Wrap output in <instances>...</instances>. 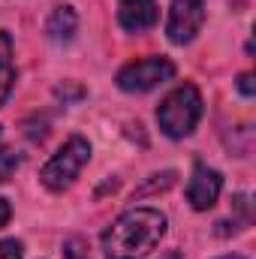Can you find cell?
Here are the masks:
<instances>
[{"instance_id":"6da1fadb","label":"cell","mask_w":256,"mask_h":259,"mask_svg":"<svg viewBox=\"0 0 256 259\" xmlns=\"http://www.w3.org/2000/svg\"><path fill=\"white\" fill-rule=\"evenodd\" d=\"M166 235V214L157 208H130L106 232V259H145Z\"/></svg>"},{"instance_id":"7a4b0ae2","label":"cell","mask_w":256,"mask_h":259,"mask_svg":"<svg viewBox=\"0 0 256 259\" xmlns=\"http://www.w3.org/2000/svg\"><path fill=\"white\" fill-rule=\"evenodd\" d=\"M202 94L196 84H178L157 109V124L169 139L190 136L196 124L202 121Z\"/></svg>"},{"instance_id":"3957f363","label":"cell","mask_w":256,"mask_h":259,"mask_svg":"<svg viewBox=\"0 0 256 259\" xmlns=\"http://www.w3.org/2000/svg\"><path fill=\"white\" fill-rule=\"evenodd\" d=\"M88 160H91V145H88V139H84V136H69L64 142V148L42 166L39 178H42V184H46L49 190L61 193V190H66V187L81 175V169L88 166Z\"/></svg>"},{"instance_id":"277c9868","label":"cell","mask_w":256,"mask_h":259,"mask_svg":"<svg viewBox=\"0 0 256 259\" xmlns=\"http://www.w3.org/2000/svg\"><path fill=\"white\" fill-rule=\"evenodd\" d=\"M175 75V64L169 58H142L118 72V88L127 94H145Z\"/></svg>"},{"instance_id":"5b68a950","label":"cell","mask_w":256,"mask_h":259,"mask_svg":"<svg viewBox=\"0 0 256 259\" xmlns=\"http://www.w3.org/2000/svg\"><path fill=\"white\" fill-rule=\"evenodd\" d=\"M205 24V0H172L166 33L175 46H187Z\"/></svg>"},{"instance_id":"8992f818","label":"cell","mask_w":256,"mask_h":259,"mask_svg":"<svg viewBox=\"0 0 256 259\" xmlns=\"http://www.w3.org/2000/svg\"><path fill=\"white\" fill-rule=\"evenodd\" d=\"M220 190H223L220 172L217 169H208L205 163H196L193 166V175H190V184H187V202H190V208L208 211L217 202Z\"/></svg>"},{"instance_id":"52a82bcc","label":"cell","mask_w":256,"mask_h":259,"mask_svg":"<svg viewBox=\"0 0 256 259\" xmlns=\"http://www.w3.org/2000/svg\"><path fill=\"white\" fill-rule=\"evenodd\" d=\"M157 0H121L118 3V21L127 33H142L157 24Z\"/></svg>"},{"instance_id":"ba28073f","label":"cell","mask_w":256,"mask_h":259,"mask_svg":"<svg viewBox=\"0 0 256 259\" xmlns=\"http://www.w3.org/2000/svg\"><path fill=\"white\" fill-rule=\"evenodd\" d=\"M75 27H78V15H75L72 6H55L52 15H49V21H46V33H49V39H55V42L72 39Z\"/></svg>"},{"instance_id":"9c48e42d","label":"cell","mask_w":256,"mask_h":259,"mask_svg":"<svg viewBox=\"0 0 256 259\" xmlns=\"http://www.w3.org/2000/svg\"><path fill=\"white\" fill-rule=\"evenodd\" d=\"M15 84V66H12V39L6 30H0V106L6 103L9 91Z\"/></svg>"},{"instance_id":"30bf717a","label":"cell","mask_w":256,"mask_h":259,"mask_svg":"<svg viewBox=\"0 0 256 259\" xmlns=\"http://www.w3.org/2000/svg\"><path fill=\"white\" fill-rule=\"evenodd\" d=\"M21 166V154L12 148H0V184L12 178V172Z\"/></svg>"},{"instance_id":"8fae6325","label":"cell","mask_w":256,"mask_h":259,"mask_svg":"<svg viewBox=\"0 0 256 259\" xmlns=\"http://www.w3.org/2000/svg\"><path fill=\"white\" fill-rule=\"evenodd\" d=\"M64 256L66 259H91L88 253V241L81 238V235H69L64 241Z\"/></svg>"},{"instance_id":"7c38bea8","label":"cell","mask_w":256,"mask_h":259,"mask_svg":"<svg viewBox=\"0 0 256 259\" xmlns=\"http://www.w3.org/2000/svg\"><path fill=\"white\" fill-rule=\"evenodd\" d=\"M172 184H175V172H163V175H154V181L145 184L136 196H145V193H151V190H166V187H172Z\"/></svg>"},{"instance_id":"4fadbf2b","label":"cell","mask_w":256,"mask_h":259,"mask_svg":"<svg viewBox=\"0 0 256 259\" xmlns=\"http://www.w3.org/2000/svg\"><path fill=\"white\" fill-rule=\"evenodd\" d=\"M21 253H24L21 241H15V238H3L0 241V259H21Z\"/></svg>"},{"instance_id":"5bb4252c","label":"cell","mask_w":256,"mask_h":259,"mask_svg":"<svg viewBox=\"0 0 256 259\" xmlns=\"http://www.w3.org/2000/svg\"><path fill=\"white\" fill-rule=\"evenodd\" d=\"M238 91H241V94H244V97H253V75H250V72H241V75H238Z\"/></svg>"},{"instance_id":"9a60e30c","label":"cell","mask_w":256,"mask_h":259,"mask_svg":"<svg viewBox=\"0 0 256 259\" xmlns=\"http://www.w3.org/2000/svg\"><path fill=\"white\" fill-rule=\"evenodd\" d=\"M9 217H12V208H9V202H6V199H0V226H6V223H9Z\"/></svg>"},{"instance_id":"2e32d148","label":"cell","mask_w":256,"mask_h":259,"mask_svg":"<svg viewBox=\"0 0 256 259\" xmlns=\"http://www.w3.org/2000/svg\"><path fill=\"white\" fill-rule=\"evenodd\" d=\"M220 259H244V256H238V253H232V256H220Z\"/></svg>"}]
</instances>
